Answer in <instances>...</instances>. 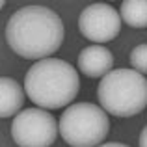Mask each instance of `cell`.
<instances>
[{"label": "cell", "mask_w": 147, "mask_h": 147, "mask_svg": "<svg viewBox=\"0 0 147 147\" xmlns=\"http://www.w3.org/2000/svg\"><path fill=\"white\" fill-rule=\"evenodd\" d=\"M78 30L93 43H106L117 37L121 30V19L117 9H114L110 4H91L80 13Z\"/></svg>", "instance_id": "cell-6"}, {"label": "cell", "mask_w": 147, "mask_h": 147, "mask_svg": "<svg viewBox=\"0 0 147 147\" xmlns=\"http://www.w3.org/2000/svg\"><path fill=\"white\" fill-rule=\"evenodd\" d=\"M99 147H129V145H125V144H117V142H108V144L99 145Z\"/></svg>", "instance_id": "cell-12"}, {"label": "cell", "mask_w": 147, "mask_h": 147, "mask_svg": "<svg viewBox=\"0 0 147 147\" xmlns=\"http://www.w3.org/2000/svg\"><path fill=\"white\" fill-rule=\"evenodd\" d=\"M119 19L132 28H145L147 26V2L145 0H125L121 4Z\"/></svg>", "instance_id": "cell-9"}, {"label": "cell", "mask_w": 147, "mask_h": 147, "mask_svg": "<svg viewBox=\"0 0 147 147\" xmlns=\"http://www.w3.org/2000/svg\"><path fill=\"white\" fill-rule=\"evenodd\" d=\"M130 63H132L134 71L145 76V73H147V45H138L130 52Z\"/></svg>", "instance_id": "cell-10"}, {"label": "cell", "mask_w": 147, "mask_h": 147, "mask_svg": "<svg viewBox=\"0 0 147 147\" xmlns=\"http://www.w3.org/2000/svg\"><path fill=\"white\" fill-rule=\"evenodd\" d=\"M2 7H4V0H0V9H2Z\"/></svg>", "instance_id": "cell-13"}, {"label": "cell", "mask_w": 147, "mask_h": 147, "mask_svg": "<svg viewBox=\"0 0 147 147\" xmlns=\"http://www.w3.org/2000/svg\"><path fill=\"white\" fill-rule=\"evenodd\" d=\"M114 56L102 45H90L78 54V71L90 78H102L112 71Z\"/></svg>", "instance_id": "cell-7"}, {"label": "cell", "mask_w": 147, "mask_h": 147, "mask_svg": "<svg viewBox=\"0 0 147 147\" xmlns=\"http://www.w3.org/2000/svg\"><path fill=\"white\" fill-rule=\"evenodd\" d=\"M24 90L43 110H60L71 104L80 90V78L71 63L58 58L39 60L24 76Z\"/></svg>", "instance_id": "cell-2"}, {"label": "cell", "mask_w": 147, "mask_h": 147, "mask_svg": "<svg viewBox=\"0 0 147 147\" xmlns=\"http://www.w3.org/2000/svg\"><path fill=\"white\" fill-rule=\"evenodd\" d=\"M58 136V123L43 108H26L11 123V138L19 147H50Z\"/></svg>", "instance_id": "cell-5"}, {"label": "cell", "mask_w": 147, "mask_h": 147, "mask_svg": "<svg viewBox=\"0 0 147 147\" xmlns=\"http://www.w3.org/2000/svg\"><path fill=\"white\" fill-rule=\"evenodd\" d=\"M24 104V91L17 80L9 76H0V119L13 117Z\"/></svg>", "instance_id": "cell-8"}, {"label": "cell", "mask_w": 147, "mask_h": 147, "mask_svg": "<svg viewBox=\"0 0 147 147\" xmlns=\"http://www.w3.org/2000/svg\"><path fill=\"white\" fill-rule=\"evenodd\" d=\"M145 138H147V129L144 127V129H142V134H140V147H147Z\"/></svg>", "instance_id": "cell-11"}, {"label": "cell", "mask_w": 147, "mask_h": 147, "mask_svg": "<svg viewBox=\"0 0 147 147\" xmlns=\"http://www.w3.org/2000/svg\"><path fill=\"white\" fill-rule=\"evenodd\" d=\"M97 99L104 112L115 117H132L147 104V80L134 69H115L100 78Z\"/></svg>", "instance_id": "cell-3"}, {"label": "cell", "mask_w": 147, "mask_h": 147, "mask_svg": "<svg viewBox=\"0 0 147 147\" xmlns=\"http://www.w3.org/2000/svg\"><path fill=\"white\" fill-rule=\"evenodd\" d=\"M60 136L71 147H97L110 130L106 112L91 102L69 104L60 117Z\"/></svg>", "instance_id": "cell-4"}, {"label": "cell", "mask_w": 147, "mask_h": 147, "mask_svg": "<svg viewBox=\"0 0 147 147\" xmlns=\"http://www.w3.org/2000/svg\"><path fill=\"white\" fill-rule=\"evenodd\" d=\"M60 15L45 6H24L9 17L6 41L15 54L26 60H45L63 43Z\"/></svg>", "instance_id": "cell-1"}]
</instances>
